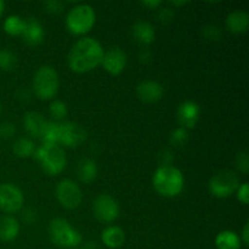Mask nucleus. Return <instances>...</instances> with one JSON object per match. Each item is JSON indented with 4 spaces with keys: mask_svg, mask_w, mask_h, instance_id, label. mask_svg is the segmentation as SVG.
<instances>
[{
    "mask_svg": "<svg viewBox=\"0 0 249 249\" xmlns=\"http://www.w3.org/2000/svg\"><path fill=\"white\" fill-rule=\"evenodd\" d=\"M104 49L94 38L84 36L75 41L68 53V66L75 73H87L101 65Z\"/></svg>",
    "mask_w": 249,
    "mask_h": 249,
    "instance_id": "nucleus-1",
    "label": "nucleus"
},
{
    "mask_svg": "<svg viewBox=\"0 0 249 249\" xmlns=\"http://www.w3.org/2000/svg\"><path fill=\"white\" fill-rule=\"evenodd\" d=\"M152 185L163 197L173 198L179 196L185 186V178L181 170L173 165H162L152 177Z\"/></svg>",
    "mask_w": 249,
    "mask_h": 249,
    "instance_id": "nucleus-2",
    "label": "nucleus"
},
{
    "mask_svg": "<svg viewBox=\"0 0 249 249\" xmlns=\"http://www.w3.org/2000/svg\"><path fill=\"white\" fill-rule=\"evenodd\" d=\"M41 169L50 177L61 174L67 165V156L60 145L43 143L34 153Z\"/></svg>",
    "mask_w": 249,
    "mask_h": 249,
    "instance_id": "nucleus-3",
    "label": "nucleus"
},
{
    "mask_svg": "<svg viewBox=\"0 0 249 249\" xmlns=\"http://www.w3.org/2000/svg\"><path fill=\"white\" fill-rule=\"evenodd\" d=\"M96 22L95 10L88 4H78L68 11L66 17L67 29L74 36H84L91 31Z\"/></svg>",
    "mask_w": 249,
    "mask_h": 249,
    "instance_id": "nucleus-4",
    "label": "nucleus"
},
{
    "mask_svg": "<svg viewBox=\"0 0 249 249\" xmlns=\"http://www.w3.org/2000/svg\"><path fill=\"white\" fill-rule=\"evenodd\" d=\"M49 235L53 245L67 249L78 247L83 241L79 231L63 218H55L50 221Z\"/></svg>",
    "mask_w": 249,
    "mask_h": 249,
    "instance_id": "nucleus-5",
    "label": "nucleus"
},
{
    "mask_svg": "<svg viewBox=\"0 0 249 249\" xmlns=\"http://www.w3.org/2000/svg\"><path fill=\"white\" fill-rule=\"evenodd\" d=\"M32 88L38 99H53L60 88V79L55 68L50 66H41L40 68H38L33 77Z\"/></svg>",
    "mask_w": 249,
    "mask_h": 249,
    "instance_id": "nucleus-6",
    "label": "nucleus"
},
{
    "mask_svg": "<svg viewBox=\"0 0 249 249\" xmlns=\"http://www.w3.org/2000/svg\"><path fill=\"white\" fill-rule=\"evenodd\" d=\"M240 186V179L232 170H221L209 180V191L216 198H228Z\"/></svg>",
    "mask_w": 249,
    "mask_h": 249,
    "instance_id": "nucleus-7",
    "label": "nucleus"
},
{
    "mask_svg": "<svg viewBox=\"0 0 249 249\" xmlns=\"http://www.w3.org/2000/svg\"><path fill=\"white\" fill-rule=\"evenodd\" d=\"M56 198L63 208L75 209L82 203V190L73 180L63 179L56 186Z\"/></svg>",
    "mask_w": 249,
    "mask_h": 249,
    "instance_id": "nucleus-8",
    "label": "nucleus"
},
{
    "mask_svg": "<svg viewBox=\"0 0 249 249\" xmlns=\"http://www.w3.org/2000/svg\"><path fill=\"white\" fill-rule=\"evenodd\" d=\"M92 213L101 223H112L119 215V204L109 195H99L92 203Z\"/></svg>",
    "mask_w": 249,
    "mask_h": 249,
    "instance_id": "nucleus-9",
    "label": "nucleus"
},
{
    "mask_svg": "<svg viewBox=\"0 0 249 249\" xmlns=\"http://www.w3.org/2000/svg\"><path fill=\"white\" fill-rule=\"evenodd\" d=\"M23 194L14 184L0 185V209L4 213L12 214L18 212L23 206Z\"/></svg>",
    "mask_w": 249,
    "mask_h": 249,
    "instance_id": "nucleus-10",
    "label": "nucleus"
},
{
    "mask_svg": "<svg viewBox=\"0 0 249 249\" xmlns=\"http://www.w3.org/2000/svg\"><path fill=\"white\" fill-rule=\"evenodd\" d=\"M87 140V131L74 122L60 123V143L66 147H78Z\"/></svg>",
    "mask_w": 249,
    "mask_h": 249,
    "instance_id": "nucleus-11",
    "label": "nucleus"
},
{
    "mask_svg": "<svg viewBox=\"0 0 249 249\" xmlns=\"http://www.w3.org/2000/svg\"><path fill=\"white\" fill-rule=\"evenodd\" d=\"M126 62H128V56L125 51L122 50L118 46H113L107 51H104L101 66L109 74L118 75L125 70Z\"/></svg>",
    "mask_w": 249,
    "mask_h": 249,
    "instance_id": "nucleus-12",
    "label": "nucleus"
},
{
    "mask_svg": "<svg viewBox=\"0 0 249 249\" xmlns=\"http://www.w3.org/2000/svg\"><path fill=\"white\" fill-rule=\"evenodd\" d=\"M199 116H201V107L194 101L182 102L177 112L178 122L184 129L195 128V125L198 123Z\"/></svg>",
    "mask_w": 249,
    "mask_h": 249,
    "instance_id": "nucleus-13",
    "label": "nucleus"
},
{
    "mask_svg": "<svg viewBox=\"0 0 249 249\" xmlns=\"http://www.w3.org/2000/svg\"><path fill=\"white\" fill-rule=\"evenodd\" d=\"M21 36L27 45L38 46L39 44L43 43L45 32L38 19L34 17H29V18L24 19V28Z\"/></svg>",
    "mask_w": 249,
    "mask_h": 249,
    "instance_id": "nucleus-14",
    "label": "nucleus"
},
{
    "mask_svg": "<svg viewBox=\"0 0 249 249\" xmlns=\"http://www.w3.org/2000/svg\"><path fill=\"white\" fill-rule=\"evenodd\" d=\"M163 89L162 85L156 80H143L136 87V95L141 101L146 104H153V102L160 101L163 97Z\"/></svg>",
    "mask_w": 249,
    "mask_h": 249,
    "instance_id": "nucleus-15",
    "label": "nucleus"
},
{
    "mask_svg": "<svg viewBox=\"0 0 249 249\" xmlns=\"http://www.w3.org/2000/svg\"><path fill=\"white\" fill-rule=\"evenodd\" d=\"M131 32H133L134 40L140 44V45H150L156 39L155 27L148 23V22L142 21V19L136 21L134 23Z\"/></svg>",
    "mask_w": 249,
    "mask_h": 249,
    "instance_id": "nucleus-16",
    "label": "nucleus"
},
{
    "mask_svg": "<svg viewBox=\"0 0 249 249\" xmlns=\"http://www.w3.org/2000/svg\"><path fill=\"white\" fill-rule=\"evenodd\" d=\"M226 28L235 34L246 33L249 26V14L243 10H235L226 17Z\"/></svg>",
    "mask_w": 249,
    "mask_h": 249,
    "instance_id": "nucleus-17",
    "label": "nucleus"
},
{
    "mask_svg": "<svg viewBox=\"0 0 249 249\" xmlns=\"http://www.w3.org/2000/svg\"><path fill=\"white\" fill-rule=\"evenodd\" d=\"M46 123L44 116L39 112H28V113L24 114L23 118V126L26 129L27 133L31 136L34 138H41V134H43L44 129H45Z\"/></svg>",
    "mask_w": 249,
    "mask_h": 249,
    "instance_id": "nucleus-18",
    "label": "nucleus"
},
{
    "mask_svg": "<svg viewBox=\"0 0 249 249\" xmlns=\"http://www.w3.org/2000/svg\"><path fill=\"white\" fill-rule=\"evenodd\" d=\"M19 223L11 215H4L0 218V240L4 242H11L18 236Z\"/></svg>",
    "mask_w": 249,
    "mask_h": 249,
    "instance_id": "nucleus-19",
    "label": "nucleus"
},
{
    "mask_svg": "<svg viewBox=\"0 0 249 249\" xmlns=\"http://www.w3.org/2000/svg\"><path fill=\"white\" fill-rule=\"evenodd\" d=\"M101 240L106 247L111 249H117L124 245L125 233L119 226H108L101 233Z\"/></svg>",
    "mask_w": 249,
    "mask_h": 249,
    "instance_id": "nucleus-20",
    "label": "nucleus"
},
{
    "mask_svg": "<svg viewBox=\"0 0 249 249\" xmlns=\"http://www.w3.org/2000/svg\"><path fill=\"white\" fill-rule=\"evenodd\" d=\"M78 179L84 184H90L97 177V164L94 160L83 158L77 167Z\"/></svg>",
    "mask_w": 249,
    "mask_h": 249,
    "instance_id": "nucleus-21",
    "label": "nucleus"
},
{
    "mask_svg": "<svg viewBox=\"0 0 249 249\" xmlns=\"http://www.w3.org/2000/svg\"><path fill=\"white\" fill-rule=\"evenodd\" d=\"M241 243L240 236L230 230L221 231L215 237V247L218 249H240Z\"/></svg>",
    "mask_w": 249,
    "mask_h": 249,
    "instance_id": "nucleus-22",
    "label": "nucleus"
},
{
    "mask_svg": "<svg viewBox=\"0 0 249 249\" xmlns=\"http://www.w3.org/2000/svg\"><path fill=\"white\" fill-rule=\"evenodd\" d=\"M12 151L15 155L19 158H29L34 156L36 147L34 145L33 140L29 138H19L15 141L14 146H12Z\"/></svg>",
    "mask_w": 249,
    "mask_h": 249,
    "instance_id": "nucleus-23",
    "label": "nucleus"
},
{
    "mask_svg": "<svg viewBox=\"0 0 249 249\" xmlns=\"http://www.w3.org/2000/svg\"><path fill=\"white\" fill-rule=\"evenodd\" d=\"M24 28V19L17 15H11L4 21V31L9 36H21Z\"/></svg>",
    "mask_w": 249,
    "mask_h": 249,
    "instance_id": "nucleus-24",
    "label": "nucleus"
},
{
    "mask_svg": "<svg viewBox=\"0 0 249 249\" xmlns=\"http://www.w3.org/2000/svg\"><path fill=\"white\" fill-rule=\"evenodd\" d=\"M41 140L44 141V143L58 145L60 143V123L58 122H48L43 134H41Z\"/></svg>",
    "mask_w": 249,
    "mask_h": 249,
    "instance_id": "nucleus-25",
    "label": "nucleus"
},
{
    "mask_svg": "<svg viewBox=\"0 0 249 249\" xmlns=\"http://www.w3.org/2000/svg\"><path fill=\"white\" fill-rule=\"evenodd\" d=\"M17 66V57L12 51L7 49L0 50V70L2 71H12Z\"/></svg>",
    "mask_w": 249,
    "mask_h": 249,
    "instance_id": "nucleus-26",
    "label": "nucleus"
},
{
    "mask_svg": "<svg viewBox=\"0 0 249 249\" xmlns=\"http://www.w3.org/2000/svg\"><path fill=\"white\" fill-rule=\"evenodd\" d=\"M49 111H50L51 117L55 119L53 122H58V123H60V121H62V119H65L66 117H67L68 107L67 105L63 101H61V100H55V101H53L50 104Z\"/></svg>",
    "mask_w": 249,
    "mask_h": 249,
    "instance_id": "nucleus-27",
    "label": "nucleus"
},
{
    "mask_svg": "<svg viewBox=\"0 0 249 249\" xmlns=\"http://www.w3.org/2000/svg\"><path fill=\"white\" fill-rule=\"evenodd\" d=\"M187 139H189V134H187L186 129L179 126L170 135V142L177 147H180V146H184L186 143Z\"/></svg>",
    "mask_w": 249,
    "mask_h": 249,
    "instance_id": "nucleus-28",
    "label": "nucleus"
},
{
    "mask_svg": "<svg viewBox=\"0 0 249 249\" xmlns=\"http://www.w3.org/2000/svg\"><path fill=\"white\" fill-rule=\"evenodd\" d=\"M236 167L240 172L247 174L249 172V156L247 151H241L236 157Z\"/></svg>",
    "mask_w": 249,
    "mask_h": 249,
    "instance_id": "nucleus-29",
    "label": "nucleus"
},
{
    "mask_svg": "<svg viewBox=\"0 0 249 249\" xmlns=\"http://www.w3.org/2000/svg\"><path fill=\"white\" fill-rule=\"evenodd\" d=\"M16 133V126L11 123V122H5V123L0 124V139H11Z\"/></svg>",
    "mask_w": 249,
    "mask_h": 249,
    "instance_id": "nucleus-30",
    "label": "nucleus"
},
{
    "mask_svg": "<svg viewBox=\"0 0 249 249\" xmlns=\"http://www.w3.org/2000/svg\"><path fill=\"white\" fill-rule=\"evenodd\" d=\"M236 194H237V199L241 202V203L248 204V202H249V187H248L247 182H243V184H241L240 186H238Z\"/></svg>",
    "mask_w": 249,
    "mask_h": 249,
    "instance_id": "nucleus-31",
    "label": "nucleus"
},
{
    "mask_svg": "<svg viewBox=\"0 0 249 249\" xmlns=\"http://www.w3.org/2000/svg\"><path fill=\"white\" fill-rule=\"evenodd\" d=\"M44 6H45L48 12H50V14L53 15H57L62 11L63 2L58 1V0H50V1H46L45 4H44Z\"/></svg>",
    "mask_w": 249,
    "mask_h": 249,
    "instance_id": "nucleus-32",
    "label": "nucleus"
},
{
    "mask_svg": "<svg viewBox=\"0 0 249 249\" xmlns=\"http://www.w3.org/2000/svg\"><path fill=\"white\" fill-rule=\"evenodd\" d=\"M22 219H23L24 223L31 225V224H33L34 221L36 220V213L33 209H26V211L23 212V214H22Z\"/></svg>",
    "mask_w": 249,
    "mask_h": 249,
    "instance_id": "nucleus-33",
    "label": "nucleus"
},
{
    "mask_svg": "<svg viewBox=\"0 0 249 249\" xmlns=\"http://www.w3.org/2000/svg\"><path fill=\"white\" fill-rule=\"evenodd\" d=\"M158 17H160V21L170 22V21H173V17H174V12H173L170 9H168V7H165V9L160 10Z\"/></svg>",
    "mask_w": 249,
    "mask_h": 249,
    "instance_id": "nucleus-34",
    "label": "nucleus"
},
{
    "mask_svg": "<svg viewBox=\"0 0 249 249\" xmlns=\"http://www.w3.org/2000/svg\"><path fill=\"white\" fill-rule=\"evenodd\" d=\"M241 242L245 243L246 246L249 245V224L246 223L245 226H243L242 235H241Z\"/></svg>",
    "mask_w": 249,
    "mask_h": 249,
    "instance_id": "nucleus-35",
    "label": "nucleus"
},
{
    "mask_svg": "<svg viewBox=\"0 0 249 249\" xmlns=\"http://www.w3.org/2000/svg\"><path fill=\"white\" fill-rule=\"evenodd\" d=\"M141 5H143V6L148 7V9H156V7H158L160 5V1H158V0H146V1H142L141 2Z\"/></svg>",
    "mask_w": 249,
    "mask_h": 249,
    "instance_id": "nucleus-36",
    "label": "nucleus"
},
{
    "mask_svg": "<svg viewBox=\"0 0 249 249\" xmlns=\"http://www.w3.org/2000/svg\"><path fill=\"white\" fill-rule=\"evenodd\" d=\"M84 249H97V246L95 245V242H88Z\"/></svg>",
    "mask_w": 249,
    "mask_h": 249,
    "instance_id": "nucleus-37",
    "label": "nucleus"
},
{
    "mask_svg": "<svg viewBox=\"0 0 249 249\" xmlns=\"http://www.w3.org/2000/svg\"><path fill=\"white\" fill-rule=\"evenodd\" d=\"M4 9H5L4 1H1V0H0V16H1L2 12H4Z\"/></svg>",
    "mask_w": 249,
    "mask_h": 249,
    "instance_id": "nucleus-38",
    "label": "nucleus"
},
{
    "mask_svg": "<svg viewBox=\"0 0 249 249\" xmlns=\"http://www.w3.org/2000/svg\"><path fill=\"white\" fill-rule=\"evenodd\" d=\"M172 4H174V5H185V4H187L186 1H173Z\"/></svg>",
    "mask_w": 249,
    "mask_h": 249,
    "instance_id": "nucleus-39",
    "label": "nucleus"
},
{
    "mask_svg": "<svg viewBox=\"0 0 249 249\" xmlns=\"http://www.w3.org/2000/svg\"><path fill=\"white\" fill-rule=\"evenodd\" d=\"M0 113H1V105H0Z\"/></svg>",
    "mask_w": 249,
    "mask_h": 249,
    "instance_id": "nucleus-40",
    "label": "nucleus"
},
{
    "mask_svg": "<svg viewBox=\"0 0 249 249\" xmlns=\"http://www.w3.org/2000/svg\"><path fill=\"white\" fill-rule=\"evenodd\" d=\"M70 249H75V248H70Z\"/></svg>",
    "mask_w": 249,
    "mask_h": 249,
    "instance_id": "nucleus-41",
    "label": "nucleus"
}]
</instances>
